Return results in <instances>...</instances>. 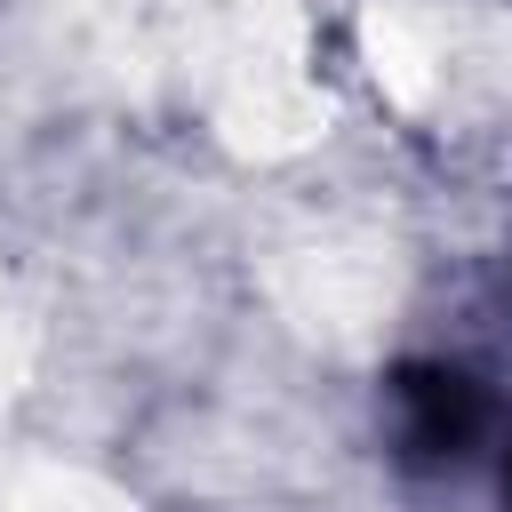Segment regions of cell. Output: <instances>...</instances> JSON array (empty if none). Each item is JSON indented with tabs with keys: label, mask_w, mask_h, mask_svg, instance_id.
<instances>
[{
	"label": "cell",
	"mask_w": 512,
	"mask_h": 512,
	"mask_svg": "<svg viewBox=\"0 0 512 512\" xmlns=\"http://www.w3.org/2000/svg\"><path fill=\"white\" fill-rule=\"evenodd\" d=\"M392 408H400V440L416 456H456L480 432V384L464 368H400Z\"/></svg>",
	"instance_id": "cell-1"
},
{
	"label": "cell",
	"mask_w": 512,
	"mask_h": 512,
	"mask_svg": "<svg viewBox=\"0 0 512 512\" xmlns=\"http://www.w3.org/2000/svg\"><path fill=\"white\" fill-rule=\"evenodd\" d=\"M504 480H512V472H504Z\"/></svg>",
	"instance_id": "cell-2"
}]
</instances>
